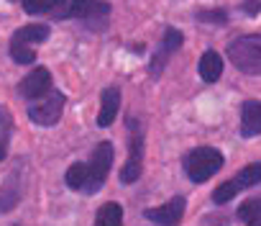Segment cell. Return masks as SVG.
Listing matches in <instances>:
<instances>
[{
	"label": "cell",
	"instance_id": "2e32d148",
	"mask_svg": "<svg viewBox=\"0 0 261 226\" xmlns=\"http://www.w3.org/2000/svg\"><path fill=\"white\" fill-rule=\"evenodd\" d=\"M87 177H90V170H87L85 162H74V165L67 170V185H69L72 190L85 193V188H87Z\"/></svg>",
	"mask_w": 261,
	"mask_h": 226
},
{
	"label": "cell",
	"instance_id": "e0dca14e",
	"mask_svg": "<svg viewBox=\"0 0 261 226\" xmlns=\"http://www.w3.org/2000/svg\"><path fill=\"white\" fill-rule=\"evenodd\" d=\"M238 218L246 221V223L261 221V198H256V200H246V203L238 208Z\"/></svg>",
	"mask_w": 261,
	"mask_h": 226
},
{
	"label": "cell",
	"instance_id": "5b68a950",
	"mask_svg": "<svg viewBox=\"0 0 261 226\" xmlns=\"http://www.w3.org/2000/svg\"><path fill=\"white\" fill-rule=\"evenodd\" d=\"M110 165H113V144L110 142H100L87 162V170H90V177H87V188L85 193H97L102 185H105V177L110 172Z\"/></svg>",
	"mask_w": 261,
	"mask_h": 226
},
{
	"label": "cell",
	"instance_id": "ac0fdd59",
	"mask_svg": "<svg viewBox=\"0 0 261 226\" xmlns=\"http://www.w3.org/2000/svg\"><path fill=\"white\" fill-rule=\"evenodd\" d=\"M23 3V11L36 16V13H46V11H54L62 0H21Z\"/></svg>",
	"mask_w": 261,
	"mask_h": 226
},
{
	"label": "cell",
	"instance_id": "5bb4252c",
	"mask_svg": "<svg viewBox=\"0 0 261 226\" xmlns=\"http://www.w3.org/2000/svg\"><path fill=\"white\" fill-rule=\"evenodd\" d=\"M220 75H223V59L215 52H205L200 57V77L205 82H215Z\"/></svg>",
	"mask_w": 261,
	"mask_h": 226
},
{
	"label": "cell",
	"instance_id": "3957f363",
	"mask_svg": "<svg viewBox=\"0 0 261 226\" xmlns=\"http://www.w3.org/2000/svg\"><path fill=\"white\" fill-rule=\"evenodd\" d=\"M258 183H261V162H251V165H246L233 180L220 183V185L215 188V193H213V200H215V203H228V200H233L241 190L253 188V185H258Z\"/></svg>",
	"mask_w": 261,
	"mask_h": 226
},
{
	"label": "cell",
	"instance_id": "52a82bcc",
	"mask_svg": "<svg viewBox=\"0 0 261 226\" xmlns=\"http://www.w3.org/2000/svg\"><path fill=\"white\" fill-rule=\"evenodd\" d=\"M49 90H51V72H49L46 67L31 70V72L21 80V85H18V93H21L23 98H29V100H39V98H44Z\"/></svg>",
	"mask_w": 261,
	"mask_h": 226
},
{
	"label": "cell",
	"instance_id": "603a6c76",
	"mask_svg": "<svg viewBox=\"0 0 261 226\" xmlns=\"http://www.w3.org/2000/svg\"><path fill=\"white\" fill-rule=\"evenodd\" d=\"M8 154V137H3V139H0V160H3Z\"/></svg>",
	"mask_w": 261,
	"mask_h": 226
},
{
	"label": "cell",
	"instance_id": "7402d4cb",
	"mask_svg": "<svg viewBox=\"0 0 261 226\" xmlns=\"http://www.w3.org/2000/svg\"><path fill=\"white\" fill-rule=\"evenodd\" d=\"M241 8H243V13H258L261 11V3H258V0H246Z\"/></svg>",
	"mask_w": 261,
	"mask_h": 226
},
{
	"label": "cell",
	"instance_id": "30bf717a",
	"mask_svg": "<svg viewBox=\"0 0 261 226\" xmlns=\"http://www.w3.org/2000/svg\"><path fill=\"white\" fill-rule=\"evenodd\" d=\"M261 134V100H246L241 105V137L251 139Z\"/></svg>",
	"mask_w": 261,
	"mask_h": 226
},
{
	"label": "cell",
	"instance_id": "44dd1931",
	"mask_svg": "<svg viewBox=\"0 0 261 226\" xmlns=\"http://www.w3.org/2000/svg\"><path fill=\"white\" fill-rule=\"evenodd\" d=\"M197 18L205 21V24H207V21H210V24H225L228 16H225V11H200Z\"/></svg>",
	"mask_w": 261,
	"mask_h": 226
},
{
	"label": "cell",
	"instance_id": "6da1fadb",
	"mask_svg": "<svg viewBox=\"0 0 261 226\" xmlns=\"http://www.w3.org/2000/svg\"><path fill=\"white\" fill-rule=\"evenodd\" d=\"M228 59L243 75H261V34L236 39L228 47Z\"/></svg>",
	"mask_w": 261,
	"mask_h": 226
},
{
	"label": "cell",
	"instance_id": "7a4b0ae2",
	"mask_svg": "<svg viewBox=\"0 0 261 226\" xmlns=\"http://www.w3.org/2000/svg\"><path fill=\"white\" fill-rule=\"evenodd\" d=\"M223 167V154L213 147H197L185 157V170L192 183H205Z\"/></svg>",
	"mask_w": 261,
	"mask_h": 226
},
{
	"label": "cell",
	"instance_id": "7c38bea8",
	"mask_svg": "<svg viewBox=\"0 0 261 226\" xmlns=\"http://www.w3.org/2000/svg\"><path fill=\"white\" fill-rule=\"evenodd\" d=\"M100 113H97V126L105 129L115 121L118 116V108H120V90L118 87H105L102 95H100Z\"/></svg>",
	"mask_w": 261,
	"mask_h": 226
},
{
	"label": "cell",
	"instance_id": "cb8c5ba5",
	"mask_svg": "<svg viewBox=\"0 0 261 226\" xmlns=\"http://www.w3.org/2000/svg\"><path fill=\"white\" fill-rule=\"evenodd\" d=\"M248 226H261V221H253V223H248Z\"/></svg>",
	"mask_w": 261,
	"mask_h": 226
},
{
	"label": "cell",
	"instance_id": "9a60e30c",
	"mask_svg": "<svg viewBox=\"0 0 261 226\" xmlns=\"http://www.w3.org/2000/svg\"><path fill=\"white\" fill-rule=\"evenodd\" d=\"M95 226H123V208L115 200L100 206V211L95 216Z\"/></svg>",
	"mask_w": 261,
	"mask_h": 226
},
{
	"label": "cell",
	"instance_id": "9c48e42d",
	"mask_svg": "<svg viewBox=\"0 0 261 226\" xmlns=\"http://www.w3.org/2000/svg\"><path fill=\"white\" fill-rule=\"evenodd\" d=\"M108 3L102 0H69V8H67V16L72 18H80V21H100L108 16Z\"/></svg>",
	"mask_w": 261,
	"mask_h": 226
},
{
	"label": "cell",
	"instance_id": "ffe728a7",
	"mask_svg": "<svg viewBox=\"0 0 261 226\" xmlns=\"http://www.w3.org/2000/svg\"><path fill=\"white\" fill-rule=\"evenodd\" d=\"M182 41H185V36L177 31V29H167L164 31V39H162V52H177L179 47H182Z\"/></svg>",
	"mask_w": 261,
	"mask_h": 226
},
{
	"label": "cell",
	"instance_id": "4fadbf2b",
	"mask_svg": "<svg viewBox=\"0 0 261 226\" xmlns=\"http://www.w3.org/2000/svg\"><path fill=\"white\" fill-rule=\"evenodd\" d=\"M49 39V26L46 24H29V26H23V29H18L16 34H13V39L11 41H16V44H23V47H36V44H41V41H46Z\"/></svg>",
	"mask_w": 261,
	"mask_h": 226
},
{
	"label": "cell",
	"instance_id": "8992f818",
	"mask_svg": "<svg viewBox=\"0 0 261 226\" xmlns=\"http://www.w3.org/2000/svg\"><path fill=\"white\" fill-rule=\"evenodd\" d=\"M130 157L125 162V167L120 170V183L128 185V183H136L141 177V165H144V131H141V124L134 121L130 124Z\"/></svg>",
	"mask_w": 261,
	"mask_h": 226
},
{
	"label": "cell",
	"instance_id": "ba28073f",
	"mask_svg": "<svg viewBox=\"0 0 261 226\" xmlns=\"http://www.w3.org/2000/svg\"><path fill=\"white\" fill-rule=\"evenodd\" d=\"M144 216L159 226H179L182 216H185V198L177 195L172 198L169 203L159 206V208H151V211H144Z\"/></svg>",
	"mask_w": 261,
	"mask_h": 226
},
{
	"label": "cell",
	"instance_id": "d6986e66",
	"mask_svg": "<svg viewBox=\"0 0 261 226\" xmlns=\"http://www.w3.org/2000/svg\"><path fill=\"white\" fill-rule=\"evenodd\" d=\"M11 57L18 64H34L36 62V52L31 47H23V44H16V41H11Z\"/></svg>",
	"mask_w": 261,
	"mask_h": 226
},
{
	"label": "cell",
	"instance_id": "8fae6325",
	"mask_svg": "<svg viewBox=\"0 0 261 226\" xmlns=\"http://www.w3.org/2000/svg\"><path fill=\"white\" fill-rule=\"evenodd\" d=\"M21 193H23V185L18 180V170L11 172L3 183H0V213H8L18 206L21 200Z\"/></svg>",
	"mask_w": 261,
	"mask_h": 226
},
{
	"label": "cell",
	"instance_id": "277c9868",
	"mask_svg": "<svg viewBox=\"0 0 261 226\" xmlns=\"http://www.w3.org/2000/svg\"><path fill=\"white\" fill-rule=\"evenodd\" d=\"M64 103H67L64 93H59V90H49L44 98H39L36 103L29 105V116H31V121L39 124V126H57L59 119H62Z\"/></svg>",
	"mask_w": 261,
	"mask_h": 226
}]
</instances>
